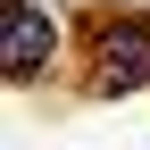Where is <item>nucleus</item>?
Here are the masks:
<instances>
[{"label":"nucleus","mask_w":150,"mask_h":150,"mask_svg":"<svg viewBox=\"0 0 150 150\" xmlns=\"http://www.w3.org/2000/svg\"><path fill=\"white\" fill-rule=\"evenodd\" d=\"M92 83L100 92H142L150 83V25L142 17H108L92 42Z\"/></svg>","instance_id":"obj_1"},{"label":"nucleus","mask_w":150,"mask_h":150,"mask_svg":"<svg viewBox=\"0 0 150 150\" xmlns=\"http://www.w3.org/2000/svg\"><path fill=\"white\" fill-rule=\"evenodd\" d=\"M50 50H59V25H50V8H33V0H8V8H0V67H8V83H33V75L50 67Z\"/></svg>","instance_id":"obj_2"}]
</instances>
